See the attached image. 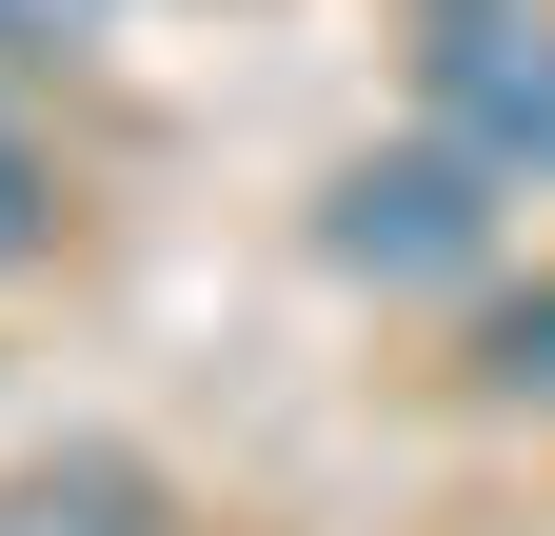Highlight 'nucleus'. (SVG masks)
I'll return each mask as SVG.
<instances>
[{
	"mask_svg": "<svg viewBox=\"0 0 555 536\" xmlns=\"http://www.w3.org/2000/svg\"><path fill=\"white\" fill-rule=\"evenodd\" d=\"M437 140L476 179H535L555 199V0H456L437 21Z\"/></svg>",
	"mask_w": 555,
	"mask_h": 536,
	"instance_id": "1",
	"label": "nucleus"
},
{
	"mask_svg": "<svg viewBox=\"0 0 555 536\" xmlns=\"http://www.w3.org/2000/svg\"><path fill=\"white\" fill-rule=\"evenodd\" d=\"M476 199H496V179H476L456 140L437 159H358L337 219H318V258H337V279H456V258H476Z\"/></svg>",
	"mask_w": 555,
	"mask_h": 536,
	"instance_id": "2",
	"label": "nucleus"
},
{
	"mask_svg": "<svg viewBox=\"0 0 555 536\" xmlns=\"http://www.w3.org/2000/svg\"><path fill=\"white\" fill-rule=\"evenodd\" d=\"M476 378H496V397H535V418H555V279H535V298H496V339H476Z\"/></svg>",
	"mask_w": 555,
	"mask_h": 536,
	"instance_id": "3",
	"label": "nucleus"
},
{
	"mask_svg": "<svg viewBox=\"0 0 555 536\" xmlns=\"http://www.w3.org/2000/svg\"><path fill=\"white\" fill-rule=\"evenodd\" d=\"M40 239H60V179H40V140H21V119H0V279H21Z\"/></svg>",
	"mask_w": 555,
	"mask_h": 536,
	"instance_id": "4",
	"label": "nucleus"
},
{
	"mask_svg": "<svg viewBox=\"0 0 555 536\" xmlns=\"http://www.w3.org/2000/svg\"><path fill=\"white\" fill-rule=\"evenodd\" d=\"M60 40H100V0H0V60H60Z\"/></svg>",
	"mask_w": 555,
	"mask_h": 536,
	"instance_id": "5",
	"label": "nucleus"
}]
</instances>
